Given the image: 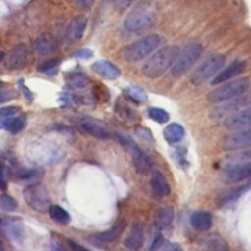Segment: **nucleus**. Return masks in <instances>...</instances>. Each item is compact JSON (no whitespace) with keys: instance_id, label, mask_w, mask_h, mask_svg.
<instances>
[{"instance_id":"obj_22","label":"nucleus","mask_w":251,"mask_h":251,"mask_svg":"<svg viewBox=\"0 0 251 251\" xmlns=\"http://www.w3.org/2000/svg\"><path fill=\"white\" fill-rule=\"evenodd\" d=\"M191 226L198 231H207L212 227L213 219L210 213L206 211H196L190 216Z\"/></svg>"},{"instance_id":"obj_38","label":"nucleus","mask_w":251,"mask_h":251,"mask_svg":"<svg viewBox=\"0 0 251 251\" xmlns=\"http://www.w3.org/2000/svg\"><path fill=\"white\" fill-rule=\"evenodd\" d=\"M17 97V93L8 88H0V104L13 100Z\"/></svg>"},{"instance_id":"obj_20","label":"nucleus","mask_w":251,"mask_h":251,"mask_svg":"<svg viewBox=\"0 0 251 251\" xmlns=\"http://www.w3.org/2000/svg\"><path fill=\"white\" fill-rule=\"evenodd\" d=\"M234 151L235 152L226 155L221 161L222 168L251 164V149H241Z\"/></svg>"},{"instance_id":"obj_10","label":"nucleus","mask_w":251,"mask_h":251,"mask_svg":"<svg viewBox=\"0 0 251 251\" xmlns=\"http://www.w3.org/2000/svg\"><path fill=\"white\" fill-rule=\"evenodd\" d=\"M29 51L25 43H20L9 50L3 58V65L9 71H17L25 68L28 62Z\"/></svg>"},{"instance_id":"obj_36","label":"nucleus","mask_w":251,"mask_h":251,"mask_svg":"<svg viewBox=\"0 0 251 251\" xmlns=\"http://www.w3.org/2000/svg\"><path fill=\"white\" fill-rule=\"evenodd\" d=\"M20 112H21V108L19 106H16V105L3 107V108H0V118L1 119L10 118V117H13V116L17 115Z\"/></svg>"},{"instance_id":"obj_6","label":"nucleus","mask_w":251,"mask_h":251,"mask_svg":"<svg viewBox=\"0 0 251 251\" xmlns=\"http://www.w3.org/2000/svg\"><path fill=\"white\" fill-rule=\"evenodd\" d=\"M226 56L212 54L208 56L191 74L190 81L194 85H201L210 78H214L226 64Z\"/></svg>"},{"instance_id":"obj_42","label":"nucleus","mask_w":251,"mask_h":251,"mask_svg":"<svg viewBox=\"0 0 251 251\" xmlns=\"http://www.w3.org/2000/svg\"><path fill=\"white\" fill-rule=\"evenodd\" d=\"M75 2L78 8L82 10H89L93 7L95 0H75Z\"/></svg>"},{"instance_id":"obj_14","label":"nucleus","mask_w":251,"mask_h":251,"mask_svg":"<svg viewBox=\"0 0 251 251\" xmlns=\"http://www.w3.org/2000/svg\"><path fill=\"white\" fill-rule=\"evenodd\" d=\"M251 189V184L246 183L236 187H229L221 191L215 198V204L218 207H224L235 200H237L242 194Z\"/></svg>"},{"instance_id":"obj_26","label":"nucleus","mask_w":251,"mask_h":251,"mask_svg":"<svg viewBox=\"0 0 251 251\" xmlns=\"http://www.w3.org/2000/svg\"><path fill=\"white\" fill-rule=\"evenodd\" d=\"M163 134L165 139L169 143L175 144L182 140V138L184 137L185 131H184V127L180 124L171 123L165 127Z\"/></svg>"},{"instance_id":"obj_43","label":"nucleus","mask_w":251,"mask_h":251,"mask_svg":"<svg viewBox=\"0 0 251 251\" xmlns=\"http://www.w3.org/2000/svg\"><path fill=\"white\" fill-rule=\"evenodd\" d=\"M19 86H20V88H21V90H22L24 96L25 97V99L28 100V101H32V100H33V94H32V92L29 90V88H27V87L24 84V81H23V80L19 81Z\"/></svg>"},{"instance_id":"obj_27","label":"nucleus","mask_w":251,"mask_h":251,"mask_svg":"<svg viewBox=\"0 0 251 251\" xmlns=\"http://www.w3.org/2000/svg\"><path fill=\"white\" fill-rule=\"evenodd\" d=\"M125 228H126V223L124 221H120L114 226H112L110 229L102 231L100 233H97L96 238H97V240L104 242V243L113 242L117 238L120 237V235L123 233Z\"/></svg>"},{"instance_id":"obj_1","label":"nucleus","mask_w":251,"mask_h":251,"mask_svg":"<svg viewBox=\"0 0 251 251\" xmlns=\"http://www.w3.org/2000/svg\"><path fill=\"white\" fill-rule=\"evenodd\" d=\"M178 53L179 48L176 45H166L158 48L143 64L142 74L151 79L160 77L169 69H172Z\"/></svg>"},{"instance_id":"obj_30","label":"nucleus","mask_w":251,"mask_h":251,"mask_svg":"<svg viewBox=\"0 0 251 251\" xmlns=\"http://www.w3.org/2000/svg\"><path fill=\"white\" fill-rule=\"evenodd\" d=\"M48 214L49 217L57 224L66 226L69 225V223L71 222L70 214L59 205H51L48 209Z\"/></svg>"},{"instance_id":"obj_37","label":"nucleus","mask_w":251,"mask_h":251,"mask_svg":"<svg viewBox=\"0 0 251 251\" xmlns=\"http://www.w3.org/2000/svg\"><path fill=\"white\" fill-rule=\"evenodd\" d=\"M134 131H135V134L137 136H139L140 138H142L143 140H146V141H149V142L154 140L152 132L147 127H144V126H135Z\"/></svg>"},{"instance_id":"obj_44","label":"nucleus","mask_w":251,"mask_h":251,"mask_svg":"<svg viewBox=\"0 0 251 251\" xmlns=\"http://www.w3.org/2000/svg\"><path fill=\"white\" fill-rule=\"evenodd\" d=\"M136 0H114V3L117 8L121 10H125L131 6L132 3H134Z\"/></svg>"},{"instance_id":"obj_18","label":"nucleus","mask_w":251,"mask_h":251,"mask_svg":"<svg viewBox=\"0 0 251 251\" xmlns=\"http://www.w3.org/2000/svg\"><path fill=\"white\" fill-rule=\"evenodd\" d=\"M94 73L106 79H117L121 76L120 69L108 60H98L92 64Z\"/></svg>"},{"instance_id":"obj_28","label":"nucleus","mask_w":251,"mask_h":251,"mask_svg":"<svg viewBox=\"0 0 251 251\" xmlns=\"http://www.w3.org/2000/svg\"><path fill=\"white\" fill-rule=\"evenodd\" d=\"M34 49L40 55H47L53 53L57 49V43L53 37L48 34H44L35 40Z\"/></svg>"},{"instance_id":"obj_24","label":"nucleus","mask_w":251,"mask_h":251,"mask_svg":"<svg viewBox=\"0 0 251 251\" xmlns=\"http://www.w3.org/2000/svg\"><path fill=\"white\" fill-rule=\"evenodd\" d=\"M150 183L154 193L160 197L168 196L171 193V186L166 176L160 171H154L152 173Z\"/></svg>"},{"instance_id":"obj_15","label":"nucleus","mask_w":251,"mask_h":251,"mask_svg":"<svg viewBox=\"0 0 251 251\" xmlns=\"http://www.w3.org/2000/svg\"><path fill=\"white\" fill-rule=\"evenodd\" d=\"M87 26V18L83 15H78L75 17L69 24L66 37L70 43H75L81 39Z\"/></svg>"},{"instance_id":"obj_33","label":"nucleus","mask_w":251,"mask_h":251,"mask_svg":"<svg viewBox=\"0 0 251 251\" xmlns=\"http://www.w3.org/2000/svg\"><path fill=\"white\" fill-rule=\"evenodd\" d=\"M147 115L150 119H152L153 121H155L159 124H165L170 120L169 113L166 110H164L162 108H158V107L148 108Z\"/></svg>"},{"instance_id":"obj_23","label":"nucleus","mask_w":251,"mask_h":251,"mask_svg":"<svg viewBox=\"0 0 251 251\" xmlns=\"http://www.w3.org/2000/svg\"><path fill=\"white\" fill-rule=\"evenodd\" d=\"M26 123H27L26 115L21 114L19 116H13L0 121V127L8 130L13 134H17L25 127Z\"/></svg>"},{"instance_id":"obj_50","label":"nucleus","mask_w":251,"mask_h":251,"mask_svg":"<svg viewBox=\"0 0 251 251\" xmlns=\"http://www.w3.org/2000/svg\"><path fill=\"white\" fill-rule=\"evenodd\" d=\"M0 223H1V218H0Z\"/></svg>"},{"instance_id":"obj_35","label":"nucleus","mask_w":251,"mask_h":251,"mask_svg":"<svg viewBox=\"0 0 251 251\" xmlns=\"http://www.w3.org/2000/svg\"><path fill=\"white\" fill-rule=\"evenodd\" d=\"M18 207L17 200L7 194H1L0 195V209L6 212H12L15 211Z\"/></svg>"},{"instance_id":"obj_2","label":"nucleus","mask_w":251,"mask_h":251,"mask_svg":"<svg viewBox=\"0 0 251 251\" xmlns=\"http://www.w3.org/2000/svg\"><path fill=\"white\" fill-rule=\"evenodd\" d=\"M163 42V37L157 33L145 35L126 46L123 51L125 60L128 63L139 62L155 52Z\"/></svg>"},{"instance_id":"obj_4","label":"nucleus","mask_w":251,"mask_h":251,"mask_svg":"<svg viewBox=\"0 0 251 251\" xmlns=\"http://www.w3.org/2000/svg\"><path fill=\"white\" fill-rule=\"evenodd\" d=\"M249 87L250 80L247 77L231 79L219 84L218 87L211 90L207 95V99L210 103L219 104L246 93Z\"/></svg>"},{"instance_id":"obj_7","label":"nucleus","mask_w":251,"mask_h":251,"mask_svg":"<svg viewBox=\"0 0 251 251\" xmlns=\"http://www.w3.org/2000/svg\"><path fill=\"white\" fill-rule=\"evenodd\" d=\"M116 137L120 143L129 152L134 169L139 175H147L153 167V162L149 156H147L135 143V141L128 135L117 132Z\"/></svg>"},{"instance_id":"obj_51","label":"nucleus","mask_w":251,"mask_h":251,"mask_svg":"<svg viewBox=\"0 0 251 251\" xmlns=\"http://www.w3.org/2000/svg\"><path fill=\"white\" fill-rule=\"evenodd\" d=\"M250 178H251V177H250Z\"/></svg>"},{"instance_id":"obj_49","label":"nucleus","mask_w":251,"mask_h":251,"mask_svg":"<svg viewBox=\"0 0 251 251\" xmlns=\"http://www.w3.org/2000/svg\"><path fill=\"white\" fill-rule=\"evenodd\" d=\"M0 251H4V249H3V245H2V243L0 242Z\"/></svg>"},{"instance_id":"obj_41","label":"nucleus","mask_w":251,"mask_h":251,"mask_svg":"<svg viewBox=\"0 0 251 251\" xmlns=\"http://www.w3.org/2000/svg\"><path fill=\"white\" fill-rule=\"evenodd\" d=\"M164 242H165V239H164L163 235L158 234L154 238V240H153V242H152V244H151V246L149 248V251H157L163 245Z\"/></svg>"},{"instance_id":"obj_25","label":"nucleus","mask_w":251,"mask_h":251,"mask_svg":"<svg viewBox=\"0 0 251 251\" xmlns=\"http://www.w3.org/2000/svg\"><path fill=\"white\" fill-rule=\"evenodd\" d=\"M81 128L83 131L98 139H108L110 137V131L103 125L93 121H83L81 123Z\"/></svg>"},{"instance_id":"obj_29","label":"nucleus","mask_w":251,"mask_h":251,"mask_svg":"<svg viewBox=\"0 0 251 251\" xmlns=\"http://www.w3.org/2000/svg\"><path fill=\"white\" fill-rule=\"evenodd\" d=\"M66 84L72 89H82L85 88L90 80L85 74L78 72H72L66 75Z\"/></svg>"},{"instance_id":"obj_5","label":"nucleus","mask_w":251,"mask_h":251,"mask_svg":"<svg viewBox=\"0 0 251 251\" xmlns=\"http://www.w3.org/2000/svg\"><path fill=\"white\" fill-rule=\"evenodd\" d=\"M157 22L156 14L147 9L131 11L123 22V28L127 34H139L151 29Z\"/></svg>"},{"instance_id":"obj_11","label":"nucleus","mask_w":251,"mask_h":251,"mask_svg":"<svg viewBox=\"0 0 251 251\" xmlns=\"http://www.w3.org/2000/svg\"><path fill=\"white\" fill-rule=\"evenodd\" d=\"M224 126L231 130H240L251 127V106L243 108L225 118Z\"/></svg>"},{"instance_id":"obj_32","label":"nucleus","mask_w":251,"mask_h":251,"mask_svg":"<svg viewBox=\"0 0 251 251\" xmlns=\"http://www.w3.org/2000/svg\"><path fill=\"white\" fill-rule=\"evenodd\" d=\"M124 92H125V95L134 103H143L147 100L146 92L138 86H133V85L127 86L124 89Z\"/></svg>"},{"instance_id":"obj_12","label":"nucleus","mask_w":251,"mask_h":251,"mask_svg":"<svg viewBox=\"0 0 251 251\" xmlns=\"http://www.w3.org/2000/svg\"><path fill=\"white\" fill-rule=\"evenodd\" d=\"M224 147L226 150H241L251 148V127L240 129L226 137Z\"/></svg>"},{"instance_id":"obj_34","label":"nucleus","mask_w":251,"mask_h":251,"mask_svg":"<svg viewBox=\"0 0 251 251\" xmlns=\"http://www.w3.org/2000/svg\"><path fill=\"white\" fill-rule=\"evenodd\" d=\"M61 60L58 58H53V59H49L47 61L42 62L39 66H38V71L44 74H47L49 75H53L55 74H57V70L60 66Z\"/></svg>"},{"instance_id":"obj_47","label":"nucleus","mask_w":251,"mask_h":251,"mask_svg":"<svg viewBox=\"0 0 251 251\" xmlns=\"http://www.w3.org/2000/svg\"><path fill=\"white\" fill-rule=\"evenodd\" d=\"M52 251H66L65 248L61 245V244H58V243H55L52 247Z\"/></svg>"},{"instance_id":"obj_16","label":"nucleus","mask_w":251,"mask_h":251,"mask_svg":"<svg viewBox=\"0 0 251 251\" xmlns=\"http://www.w3.org/2000/svg\"><path fill=\"white\" fill-rule=\"evenodd\" d=\"M222 177L227 182H238L251 177V164L223 168Z\"/></svg>"},{"instance_id":"obj_40","label":"nucleus","mask_w":251,"mask_h":251,"mask_svg":"<svg viewBox=\"0 0 251 251\" xmlns=\"http://www.w3.org/2000/svg\"><path fill=\"white\" fill-rule=\"evenodd\" d=\"M157 251H183V249L177 243H172L165 240L163 245Z\"/></svg>"},{"instance_id":"obj_45","label":"nucleus","mask_w":251,"mask_h":251,"mask_svg":"<svg viewBox=\"0 0 251 251\" xmlns=\"http://www.w3.org/2000/svg\"><path fill=\"white\" fill-rule=\"evenodd\" d=\"M68 243H69L70 247L73 249V251H90L89 249L85 248L84 246L80 245L79 243H77V242H75L74 240H69Z\"/></svg>"},{"instance_id":"obj_17","label":"nucleus","mask_w":251,"mask_h":251,"mask_svg":"<svg viewBox=\"0 0 251 251\" xmlns=\"http://www.w3.org/2000/svg\"><path fill=\"white\" fill-rule=\"evenodd\" d=\"M143 243H144L143 226L140 223H134L131 226L130 231L128 232L127 236L124 241V244L127 249L131 251H137L142 247Z\"/></svg>"},{"instance_id":"obj_3","label":"nucleus","mask_w":251,"mask_h":251,"mask_svg":"<svg viewBox=\"0 0 251 251\" xmlns=\"http://www.w3.org/2000/svg\"><path fill=\"white\" fill-rule=\"evenodd\" d=\"M204 51L203 45L198 41L186 43L177 55V58L171 69V74L175 77L184 75L198 62Z\"/></svg>"},{"instance_id":"obj_39","label":"nucleus","mask_w":251,"mask_h":251,"mask_svg":"<svg viewBox=\"0 0 251 251\" xmlns=\"http://www.w3.org/2000/svg\"><path fill=\"white\" fill-rule=\"evenodd\" d=\"M92 56H93V51L90 50L89 48H81L73 54V57L76 59H81V60L90 59L92 58Z\"/></svg>"},{"instance_id":"obj_31","label":"nucleus","mask_w":251,"mask_h":251,"mask_svg":"<svg viewBox=\"0 0 251 251\" xmlns=\"http://www.w3.org/2000/svg\"><path fill=\"white\" fill-rule=\"evenodd\" d=\"M206 246L209 251H229L226 241L217 234H213L207 238Z\"/></svg>"},{"instance_id":"obj_21","label":"nucleus","mask_w":251,"mask_h":251,"mask_svg":"<svg viewBox=\"0 0 251 251\" xmlns=\"http://www.w3.org/2000/svg\"><path fill=\"white\" fill-rule=\"evenodd\" d=\"M174 217L175 212L172 206H164L159 208L154 215V225L156 228H158L159 230H164L168 228L172 225Z\"/></svg>"},{"instance_id":"obj_46","label":"nucleus","mask_w":251,"mask_h":251,"mask_svg":"<svg viewBox=\"0 0 251 251\" xmlns=\"http://www.w3.org/2000/svg\"><path fill=\"white\" fill-rule=\"evenodd\" d=\"M6 180L4 177V167L2 162L0 161V189H6Z\"/></svg>"},{"instance_id":"obj_13","label":"nucleus","mask_w":251,"mask_h":251,"mask_svg":"<svg viewBox=\"0 0 251 251\" xmlns=\"http://www.w3.org/2000/svg\"><path fill=\"white\" fill-rule=\"evenodd\" d=\"M246 68V63L242 60H234L231 63H229L226 67L223 68L218 75L212 78L211 84L212 85H219L221 83L226 82L228 80L233 79V77H236L240 74L244 72Z\"/></svg>"},{"instance_id":"obj_48","label":"nucleus","mask_w":251,"mask_h":251,"mask_svg":"<svg viewBox=\"0 0 251 251\" xmlns=\"http://www.w3.org/2000/svg\"><path fill=\"white\" fill-rule=\"evenodd\" d=\"M3 58H4V54L0 51V63L3 61Z\"/></svg>"},{"instance_id":"obj_8","label":"nucleus","mask_w":251,"mask_h":251,"mask_svg":"<svg viewBox=\"0 0 251 251\" xmlns=\"http://www.w3.org/2000/svg\"><path fill=\"white\" fill-rule=\"evenodd\" d=\"M23 196L26 204L39 213L48 212L51 206L49 192L47 188L39 182L26 185L23 190Z\"/></svg>"},{"instance_id":"obj_9","label":"nucleus","mask_w":251,"mask_h":251,"mask_svg":"<svg viewBox=\"0 0 251 251\" xmlns=\"http://www.w3.org/2000/svg\"><path fill=\"white\" fill-rule=\"evenodd\" d=\"M251 104V95L242 94L235 98L224 101L217 104L210 112V117L213 120L226 118L237 111L248 107Z\"/></svg>"},{"instance_id":"obj_19","label":"nucleus","mask_w":251,"mask_h":251,"mask_svg":"<svg viewBox=\"0 0 251 251\" xmlns=\"http://www.w3.org/2000/svg\"><path fill=\"white\" fill-rule=\"evenodd\" d=\"M115 115L116 118L125 125L135 124L138 120V113L125 101H117L115 105Z\"/></svg>"}]
</instances>
